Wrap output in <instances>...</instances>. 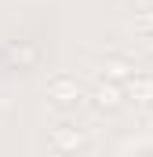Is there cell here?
<instances>
[{
	"label": "cell",
	"mask_w": 153,
	"mask_h": 157,
	"mask_svg": "<svg viewBox=\"0 0 153 157\" xmlns=\"http://www.w3.org/2000/svg\"><path fill=\"white\" fill-rule=\"evenodd\" d=\"M99 102H110V106H113V102H117V88H110V84L99 88Z\"/></svg>",
	"instance_id": "1"
}]
</instances>
